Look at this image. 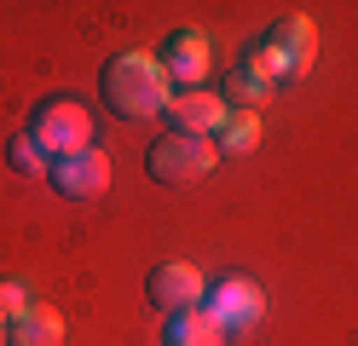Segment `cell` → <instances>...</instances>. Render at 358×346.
Returning <instances> with one entry per match:
<instances>
[{"instance_id": "9a60e30c", "label": "cell", "mask_w": 358, "mask_h": 346, "mask_svg": "<svg viewBox=\"0 0 358 346\" xmlns=\"http://www.w3.org/2000/svg\"><path fill=\"white\" fill-rule=\"evenodd\" d=\"M6 161H12L17 173H41V168H47V156H41V145H35L29 133H17L12 145H6Z\"/></svg>"}, {"instance_id": "2e32d148", "label": "cell", "mask_w": 358, "mask_h": 346, "mask_svg": "<svg viewBox=\"0 0 358 346\" xmlns=\"http://www.w3.org/2000/svg\"><path fill=\"white\" fill-rule=\"evenodd\" d=\"M0 346H6V317H0Z\"/></svg>"}, {"instance_id": "8fae6325", "label": "cell", "mask_w": 358, "mask_h": 346, "mask_svg": "<svg viewBox=\"0 0 358 346\" xmlns=\"http://www.w3.org/2000/svg\"><path fill=\"white\" fill-rule=\"evenodd\" d=\"M6 346H64V317L52 306H29L6 323Z\"/></svg>"}, {"instance_id": "4fadbf2b", "label": "cell", "mask_w": 358, "mask_h": 346, "mask_svg": "<svg viewBox=\"0 0 358 346\" xmlns=\"http://www.w3.org/2000/svg\"><path fill=\"white\" fill-rule=\"evenodd\" d=\"M214 145H220V156H249V150L260 145V115L226 110V122H220V133H214Z\"/></svg>"}, {"instance_id": "5b68a950", "label": "cell", "mask_w": 358, "mask_h": 346, "mask_svg": "<svg viewBox=\"0 0 358 346\" xmlns=\"http://www.w3.org/2000/svg\"><path fill=\"white\" fill-rule=\"evenodd\" d=\"M203 312L226 335H243V329H255V323L266 317V289L255 283V277H220V283H208V294H203Z\"/></svg>"}, {"instance_id": "5bb4252c", "label": "cell", "mask_w": 358, "mask_h": 346, "mask_svg": "<svg viewBox=\"0 0 358 346\" xmlns=\"http://www.w3.org/2000/svg\"><path fill=\"white\" fill-rule=\"evenodd\" d=\"M35 306V294H29V283H24V277H0V317H24Z\"/></svg>"}, {"instance_id": "52a82bcc", "label": "cell", "mask_w": 358, "mask_h": 346, "mask_svg": "<svg viewBox=\"0 0 358 346\" xmlns=\"http://www.w3.org/2000/svg\"><path fill=\"white\" fill-rule=\"evenodd\" d=\"M47 179H52V191H58V196H70V202H93V196L110 191V156H104L99 145H93V150H76V156L52 161Z\"/></svg>"}, {"instance_id": "ba28073f", "label": "cell", "mask_w": 358, "mask_h": 346, "mask_svg": "<svg viewBox=\"0 0 358 346\" xmlns=\"http://www.w3.org/2000/svg\"><path fill=\"white\" fill-rule=\"evenodd\" d=\"M156 58H162L168 81H173L179 92H196L203 75H208V35H203V29H173Z\"/></svg>"}, {"instance_id": "8992f818", "label": "cell", "mask_w": 358, "mask_h": 346, "mask_svg": "<svg viewBox=\"0 0 358 346\" xmlns=\"http://www.w3.org/2000/svg\"><path fill=\"white\" fill-rule=\"evenodd\" d=\"M203 294H208V283H203V271L196 266H185V260H162V266H150L145 271V300L156 312H191V306H203Z\"/></svg>"}, {"instance_id": "9c48e42d", "label": "cell", "mask_w": 358, "mask_h": 346, "mask_svg": "<svg viewBox=\"0 0 358 346\" xmlns=\"http://www.w3.org/2000/svg\"><path fill=\"white\" fill-rule=\"evenodd\" d=\"M226 99H214V92H179V99L168 104V133H191V138H214L220 122H226Z\"/></svg>"}, {"instance_id": "30bf717a", "label": "cell", "mask_w": 358, "mask_h": 346, "mask_svg": "<svg viewBox=\"0 0 358 346\" xmlns=\"http://www.w3.org/2000/svg\"><path fill=\"white\" fill-rule=\"evenodd\" d=\"M272 92H278V87H272V75H266L260 64H249V58L231 64V75H226V104L260 115V104H272Z\"/></svg>"}, {"instance_id": "6da1fadb", "label": "cell", "mask_w": 358, "mask_h": 346, "mask_svg": "<svg viewBox=\"0 0 358 346\" xmlns=\"http://www.w3.org/2000/svg\"><path fill=\"white\" fill-rule=\"evenodd\" d=\"M99 99L110 104L116 122H150V115H168L173 81L156 52H116L99 75Z\"/></svg>"}, {"instance_id": "3957f363", "label": "cell", "mask_w": 358, "mask_h": 346, "mask_svg": "<svg viewBox=\"0 0 358 346\" xmlns=\"http://www.w3.org/2000/svg\"><path fill=\"white\" fill-rule=\"evenodd\" d=\"M29 138L41 145V156H47V168L76 150H93V110H87L81 99H70V92H58V99H41L35 115H29Z\"/></svg>"}, {"instance_id": "277c9868", "label": "cell", "mask_w": 358, "mask_h": 346, "mask_svg": "<svg viewBox=\"0 0 358 346\" xmlns=\"http://www.w3.org/2000/svg\"><path fill=\"white\" fill-rule=\"evenodd\" d=\"M220 161V145L214 138H191V133H162L156 145L145 150V173L156 185H196L208 179Z\"/></svg>"}, {"instance_id": "7c38bea8", "label": "cell", "mask_w": 358, "mask_h": 346, "mask_svg": "<svg viewBox=\"0 0 358 346\" xmlns=\"http://www.w3.org/2000/svg\"><path fill=\"white\" fill-rule=\"evenodd\" d=\"M162 346H226V329H220L203 306H191V312H173L168 317Z\"/></svg>"}, {"instance_id": "7a4b0ae2", "label": "cell", "mask_w": 358, "mask_h": 346, "mask_svg": "<svg viewBox=\"0 0 358 346\" xmlns=\"http://www.w3.org/2000/svg\"><path fill=\"white\" fill-rule=\"evenodd\" d=\"M312 58H318V29H312V17H301V12L278 17L272 29L249 46V64H260L266 75H272V87L301 81L306 69H312Z\"/></svg>"}]
</instances>
